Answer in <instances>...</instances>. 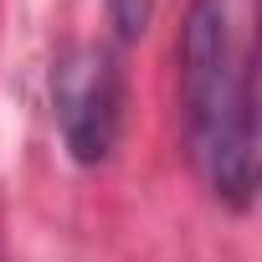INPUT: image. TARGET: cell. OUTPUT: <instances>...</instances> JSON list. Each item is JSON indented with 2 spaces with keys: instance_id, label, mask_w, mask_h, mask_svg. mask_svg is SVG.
I'll list each match as a JSON object with an SVG mask.
<instances>
[{
  "instance_id": "6da1fadb",
  "label": "cell",
  "mask_w": 262,
  "mask_h": 262,
  "mask_svg": "<svg viewBox=\"0 0 262 262\" xmlns=\"http://www.w3.org/2000/svg\"><path fill=\"white\" fill-rule=\"evenodd\" d=\"M252 0H190L180 26V123L201 185L226 206L257 201V52Z\"/></svg>"
},
{
  "instance_id": "7a4b0ae2",
  "label": "cell",
  "mask_w": 262,
  "mask_h": 262,
  "mask_svg": "<svg viewBox=\"0 0 262 262\" xmlns=\"http://www.w3.org/2000/svg\"><path fill=\"white\" fill-rule=\"evenodd\" d=\"M128 82L108 41H72L52 62V118L77 165H108L123 139Z\"/></svg>"
},
{
  "instance_id": "3957f363",
  "label": "cell",
  "mask_w": 262,
  "mask_h": 262,
  "mask_svg": "<svg viewBox=\"0 0 262 262\" xmlns=\"http://www.w3.org/2000/svg\"><path fill=\"white\" fill-rule=\"evenodd\" d=\"M103 6H108L113 31H118L123 41H134V36L149 31V21H155V11H160V0H103Z\"/></svg>"
}]
</instances>
